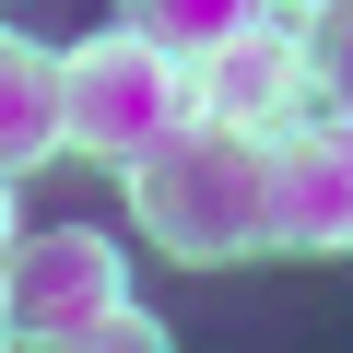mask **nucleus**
I'll return each mask as SVG.
<instances>
[{"label": "nucleus", "mask_w": 353, "mask_h": 353, "mask_svg": "<svg viewBox=\"0 0 353 353\" xmlns=\"http://www.w3.org/2000/svg\"><path fill=\"white\" fill-rule=\"evenodd\" d=\"M59 153V48L0 24V176H36Z\"/></svg>", "instance_id": "nucleus-6"}, {"label": "nucleus", "mask_w": 353, "mask_h": 353, "mask_svg": "<svg viewBox=\"0 0 353 353\" xmlns=\"http://www.w3.org/2000/svg\"><path fill=\"white\" fill-rule=\"evenodd\" d=\"M201 118V94H189V71H176L165 48H141L130 24H106V36H83V48H59V153H94V165H153L176 130Z\"/></svg>", "instance_id": "nucleus-2"}, {"label": "nucleus", "mask_w": 353, "mask_h": 353, "mask_svg": "<svg viewBox=\"0 0 353 353\" xmlns=\"http://www.w3.org/2000/svg\"><path fill=\"white\" fill-rule=\"evenodd\" d=\"M271 248H306V259L353 248V130L341 118H306L271 141Z\"/></svg>", "instance_id": "nucleus-5"}, {"label": "nucleus", "mask_w": 353, "mask_h": 353, "mask_svg": "<svg viewBox=\"0 0 353 353\" xmlns=\"http://www.w3.org/2000/svg\"><path fill=\"white\" fill-rule=\"evenodd\" d=\"M36 353H176V341H165V318L118 306V318H94V330H71V341H36Z\"/></svg>", "instance_id": "nucleus-9"}, {"label": "nucleus", "mask_w": 353, "mask_h": 353, "mask_svg": "<svg viewBox=\"0 0 353 353\" xmlns=\"http://www.w3.org/2000/svg\"><path fill=\"white\" fill-rule=\"evenodd\" d=\"M294 48H306V106L353 130V0H318V12H294Z\"/></svg>", "instance_id": "nucleus-8"}, {"label": "nucleus", "mask_w": 353, "mask_h": 353, "mask_svg": "<svg viewBox=\"0 0 353 353\" xmlns=\"http://www.w3.org/2000/svg\"><path fill=\"white\" fill-rule=\"evenodd\" d=\"M141 48H165L176 71H201L212 48H236L248 24H259V0H130V12H118Z\"/></svg>", "instance_id": "nucleus-7"}, {"label": "nucleus", "mask_w": 353, "mask_h": 353, "mask_svg": "<svg viewBox=\"0 0 353 353\" xmlns=\"http://www.w3.org/2000/svg\"><path fill=\"white\" fill-rule=\"evenodd\" d=\"M130 224L189 271L259 259L271 248V141H236V130L189 118L153 165H130Z\"/></svg>", "instance_id": "nucleus-1"}, {"label": "nucleus", "mask_w": 353, "mask_h": 353, "mask_svg": "<svg viewBox=\"0 0 353 353\" xmlns=\"http://www.w3.org/2000/svg\"><path fill=\"white\" fill-rule=\"evenodd\" d=\"M0 306H12V353L71 341V330L130 306V248L94 236V224H36V236L0 248Z\"/></svg>", "instance_id": "nucleus-3"}, {"label": "nucleus", "mask_w": 353, "mask_h": 353, "mask_svg": "<svg viewBox=\"0 0 353 353\" xmlns=\"http://www.w3.org/2000/svg\"><path fill=\"white\" fill-rule=\"evenodd\" d=\"M189 94H201V130H236V141H283V130H306L318 106H306L294 12H259L236 48H212V59L189 71Z\"/></svg>", "instance_id": "nucleus-4"}, {"label": "nucleus", "mask_w": 353, "mask_h": 353, "mask_svg": "<svg viewBox=\"0 0 353 353\" xmlns=\"http://www.w3.org/2000/svg\"><path fill=\"white\" fill-rule=\"evenodd\" d=\"M0 353H12V306H0Z\"/></svg>", "instance_id": "nucleus-11"}, {"label": "nucleus", "mask_w": 353, "mask_h": 353, "mask_svg": "<svg viewBox=\"0 0 353 353\" xmlns=\"http://www.w3.org/2000/svg\"><path fill=\"white\" fill-rule=\"evenodd\" d=\"M0 248H12V176H0Z\"/></svg>", "instance_id": "nucleus-10"}]
</instances>
